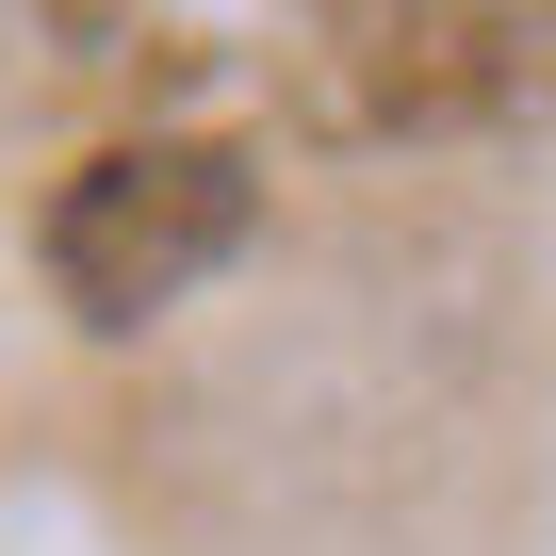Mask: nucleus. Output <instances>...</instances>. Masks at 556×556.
<instances>
[{
	"label": "nucleus",
	"instance_id": "f257e3e1",
	"mask_svg": "<svg viewBox=\"0 0 556 556\" xmlns=\"http://www.w3.org/2000/svg\"><path fill=\"white\" fill-rule=\"evenodd\" d=\"M229 245H245V164L229 148H115L50 213V278H66V312H99V328L180 312Z\"/></svg>",
	"mask_w": 556,
	"mask_h": 556
}]
</instances>
